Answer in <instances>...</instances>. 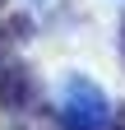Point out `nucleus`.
<instances>
[{"label":"nucleus","mask_w":125,"mask_h":130,"mask_svg":"<svg viewBox=\"0 0 125 130\" xmlns=\"http://www.w3.org/2000/svg\"><path fill=\"white\" fill-rule=\"evenodd\" d=\"M60 111H65L70 130H107V121H111V107H107L102 88L93 84V79H84V74H74L70 84H65Z\"/></svg>","instance_id":"f257e3e1"},{"label":"nucleus","mask_w":125,"mask_h":130,"mask_svg":"<svg viewBox=\"0 0 125 130\" xmlns=\"http://www.w3.org/2000/svg\"><path fill=\"white\" fill-rule=\"evenodd\" d=\"M28 98H33V79H28L23 65H9V70H0V107L19 111Z\"/></svg>","instance_id":"f03ea898"},{"label":"nucleus","mask_w":125,"mask_h":130,"mask_svg":"<svg viewBox=\"0 0 125 130\" xmlns=\"http://www.w3.org/2000/svg\"><path fill=\"white\" fill-rule=\"evenodd\" d=\"M111 130H125V102H120V111L111 116Z\"/></svg>","instance_id":"7ed1b4c3"},{"label":"nucleus","mask_w":125,"mask_h":130,"mask_svg":"<svg viewBox=\"0 0 125 130\" xmlns=\"http://www.w3.org/2000/svg\"><path fill=\"white\" fill-rule=\"evenodd\" d=\"M19 130H42V125H19Z\"/></svg>","instance_id":"20e7f679"}]
</instances>
